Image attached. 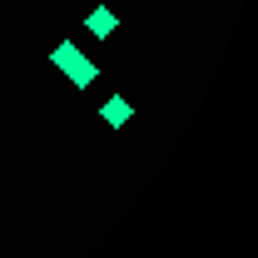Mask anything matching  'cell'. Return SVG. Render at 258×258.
<instances>
[{
    "label": "cell",
    "mask_w": 258,
    "mask_h": 258,
    "mask_svg": "<svg viewBox=\"0 0 258 258\" xmlns=\"http://www.w3.org/2000/svg\"><path fill=\"white\" fill-rule=\"evenodd\" d=\"M50 64H55V70H64V80H70L75 90H90V85L99 80V64H95V60H85L75 40H60V45L50 50Z\"/></svg>",
    "instance_id": "cell-1"
},
{
    "label": "cell",
    "mask_w": 258,
    "mask_h": 258,
    "mask_svg": "<svg viewBox=\"0 0 258 258\" xmlns=\"http://www.w3.org/2000/svg\"><path fill=\"white\" fill-rule=\"evenodd\" d=\"M85 30L95 35V40H109V35L119 30V15H114V10H109V5H95V10H90V15H85Z\"/></svg>",
    "instance_id": "cell-2"
},
{
    "label": "cell",
    "mask_w": 258,
    "mask_h": 258,
    "mask_svg": "<svg viewBox=\"0 0 258 258\" xmlns=\"http://www.w3.org/2000/svg\"><path fill=\"white\" fill-rule=\"evenodd\" d=\"M129 114H134V109H129V99H124V95H109L104 104H99V119H104L109 129H124V124H129Z\"/></svg>",
    "instance_id": "cell-3"
}]
</instances>
